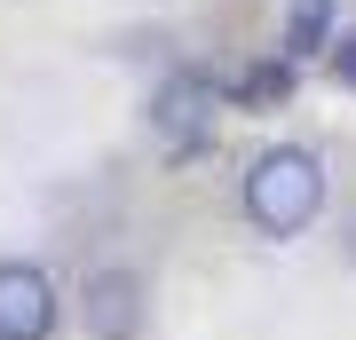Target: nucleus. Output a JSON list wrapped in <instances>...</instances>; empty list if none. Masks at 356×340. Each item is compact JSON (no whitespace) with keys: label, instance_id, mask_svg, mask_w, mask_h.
<instances>
[{"label":"nucleus","instance_id":"nucleus-1","mask_svg":"<svg viewBox=\"0 0 356 340\" xmlns=\"http://www.w3.org/2000/svg\"><path fill=\"white\" fill-rule=\"evenodd\" d=\"M317 214H325V159L301 151V143H269V151L245 166V222L285 245Z\"/></svg>","mask_w":356,"mask_h":340},{"label":"nucleus","instance_id":"nucleus-2","mask_svg":"<svg viewBox=\"0 0 356 340\" xmlns=\"http://www.w3.org/2000/svg\"><path fill=\"white\" fill-rule=\"evenodd\" d=\"M56 277L40 261H0V340H48L56 332Z\"/></svg>","mask_w":356,"mask_h":340},{"label":"nucleus","instance_id":"nucleus-3","mask_svg":"<svg viewBox=\"0 0 356 340\" xmlns=\"http://www.w3.org/2000/svg\"><path fill=\"white\" fill-rule=\"evenodd\" d=\"M79 309H88V332L95 340H135L143 332V277H127V269H95Z\"/></svg>","mask_w":356,"mask_h":340},{"label":"nucleus","instance_id":"nucleus-4","mask_svg":"<svg viewBox=\"0 0 356 340\" xmlns=\"http://www.w3.org/2000/svg\"><path fill=\"white\" fill-rule=\"evenodd\" d=\"M206 127H214V79H198V72L166 79L159 88V135L182 151V143H206Z\"/></svg>","mask_w":356,"mask_h":340},{"label":"nucleus","instance_id":"nucleus-5","mask_svg":"<svg viewBox=\"0 0 356 340\" xmlns=\"http://www.w3.org/2000/svg\"><path fill=\"white\" fill-rule=\"evenodd\" d=\"M325 16H332V0H301L293 8V32H285V56H309L325 40Z\"/></svg>","mask_w":356,"mask_h":340},{"label":"nucleus","instance_id":"nucleus-6","mask_svg":"<svg viewBox=\"0 0 356 340\" xmlns=\"http://www.w3.org/2000/svg\"><path fill=\"white\" fill-rule=\"evenodd\" d=\"M341 72H348V79H356V40H341Z\"/></svg>","mask_w":356,"mask_h":340}]
</instances>
